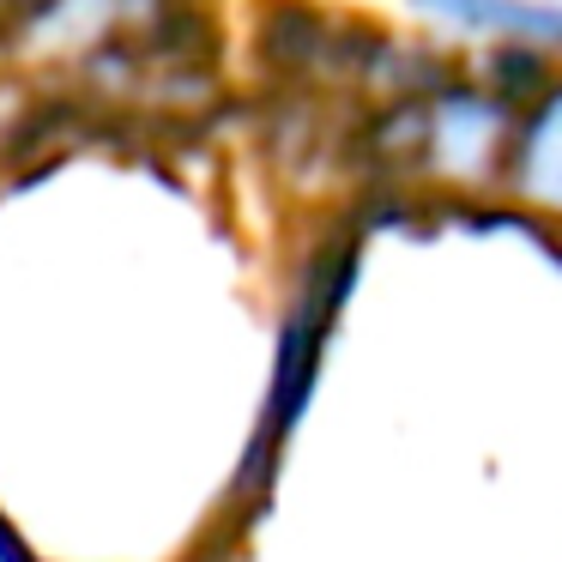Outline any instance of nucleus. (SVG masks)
I'll use <instances>...</instances> for the list:
<instances>
[{
  "mask_svg": "<svg viewBox=\"0 0 562 562\" xmlns=\"http://www.w3.org/2000/svg\"><path fill=\"white\" fill-rule=\"evenodd\" d=\"M526 182L544 200H562V98L544 103L532 139H526Z\"/></svg>",
  "mask_w": 562,
  "mask_h": 562,
  "instance_id": "f257e3e1",
  "label": "nucleus"
},
{
  "mask_svg": "<svg viewBox=\"0 0 562 562\" xmlns=\"http://www.w3.org/2000/svg\"><path fill=\"white\" fill-rule=\"evenodd\" d=\"M0 562H37V557L25 550V538H19L7 520H0Z\"/></svg>",
  "mask_w": 562,
  "mask_h": 562,
  "instance_id": "f03ea898",
  "label": "nucleus"
}]
</instances>
